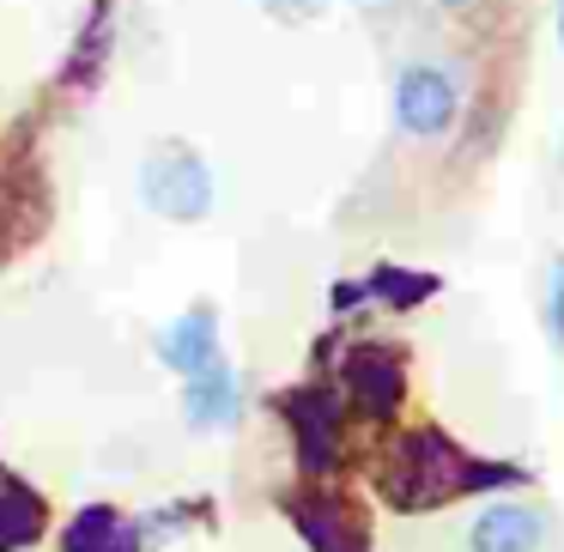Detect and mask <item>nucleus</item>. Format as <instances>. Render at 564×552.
Segmentation results:
<instances>
[{"label":"nucleus","mask_w":564,"mask_h":552,"mask_svg":"<svg viewBox=\"0 0 564 552\" xmlns=\"http://www.w3.org/2000/svg\"><path fill=\"white\" fill-rule=\"evenodd\" d=\"M522 467H498V462H474L462 455L443 431H406L401 443L389 450L382 462V498L394 510L419 516V510H437V504H455L467 491H491V486H522Z\"/></svg>","instance_id":"1"},{"label":"nucleus","mask_w":564,"mask_h":552,"mask_svg":"<svg viewBox=\"0 0 564 552\" xmlns=\"http://www.w3.org/2000/svg\"><path fill=\"white\" fill-rule=\"evenodd\" d=\"M467 110V74L443 55H413V62L394 67V86H389V122L401 140L413 147H437L462 128Z\"/></svg>","instance_id":"2"},{"label":"nucleus","mask_w":564,"mask_h":552,"mask_svg":"<svg viewBox=\"0 0 564 552\" xmlns=\"http://www.w3.org/2000/svg\"><path fill=\"white\" fill-rule=\"evenodd\" d=\"M140 207L164 225H200L219 207V176H213L207 152H195L188 140H152L140 159Z\"/></svg>","instance_id":"3"},{"label":"nucleus","mask_w":564,"mask_h":552,"mask_svg":"<svg viewBox=\"0 0 564 552\" xmlns=\"http://www.w3.org/2000/svg\"><path fill=\"white\" fill-rule=\"evenodd\" d=\"M552 510L534 498H491L467 516L462 552H546Z\"/></svg>","instance_id":"4"},{"label":"nucleus","mask_w":564,"mask_h":552,"mask_svg":"<svg viewBox=\"0 0 564 552\" xmlns=\"http://www.w3.org/2000/svg\"><path fill=\"white\" fill-rule=\"evenodd\" d=\"M152 353H159V365L171 370L176 382L195 377V370H207L213 358H225L219 310H213V304H188L183 316H171L159 334H152Z\"/></svg>","instance_id":"5"},{"label":"nucleus","mask_w":564,"mask_h":552,"mask_svg":"<svg viewBox=\"0 0 564 552\" xmlns=\"http://www.w3.org/2000/svg\"><path fill=\"white\" fill-rule=\"evenodd\" d=\"M243 413V377L231 358H213L207 370L183 377V419L188 431H231Z\"/></svg>","instance_id":"6"},{"label":"nucleus","mask_w":564,"mask_h":552,"mask_svg":"<svg viewBox=\"0 0 564 552\" xmlns=\"http://www.w3.org/2000/svg\"><path fill=\"white\" fill-rule=\"evenodd\" d=\"M55 546L62 552H147V540H140L134 516H122L116 504H86V510L67 516Z\"/></svg>","instance_id":"7"},{"label":"nucleus","mask_w":564,"mask_h":552,"mask_svg":"<svg viewBox=\"0 0 564 552\" xmlns=\"http://www.w3.org/2000/svg\"><path fill=\"white\" fill-rule=\"evenodd\" d=\"M43 534V504L31 486H19L7 467H0V552H19Z\"/></svg>","instance_id":"8"},{"label":"nucleus","mask_w":564,"mask_h":552,"mask_svg":"<svg viewBox=\"0 0 564 552\" xmlns=\"http://www.w3.org/2000/svg\"><path fill=\"white\" fill-rule=\"evenodd\" d=\"M297 522H304V534H310V546L316 552H370V540H365V528L352 522L346 510H297Z\"/></svg>","instance_id":"9"},{"label":"nucleus","mask_w":564,"mask_h":552,"mask_svg":"<svg viewBox=\"0 0 564 552\" xmlns=\"http://www.w3.org/2000/svg\"><path fill=\"white\" fill-rule=\"evenodd\" d=\"M365 292H370V304L413 310V304H425V297L437 292V280H425V273H401V268H377L365 280Z\"/></svg>","instance_id":"10"},{"label":"nucleus","mask_w":564,"mask_h":552,"mask_svg":"<svg viewBox=\"0 0 564 552\" xmlns=\"http://www.w3.org/2000/svg\"><path fill=\"white\" fill-rule=\"evenodd\" d=\"M540 328H546L552 353L564 358V256H552L540 273Z\"/></svg>","instance_id":"11"},{"label":"nucleus","mask_w":564,"mask_h":552,"mask_svg":"<svg viewBox=\"0 0 564 552\" xmlns=\"http://www.w3.org/2000/svg\"><path fill=\"white\" fill-rule=\"evenodd\" d=\"M273 25H316V19L334 13V0H256Z\"/></svg>","instance_id":"12"},{"label":"nucleus","mask_w":564,"mask_h":552,"mask_svg":"<svg viewBox=\"0 0 564 552\" xmlns=\"http://www.w3.org/2000/svg\"><path fill=\"white\" fill-rule=\"evenodd\" d=\"M365 304H370L365 280H346V285H334V292H328V310H334V316H352V310H365Z\"/></svg>","instance_id":"13"},{"label":"nucleus","mask_w":564,"mask_h":552,"mask_svg":"<svg viewBox=\"0 0 564 552\" xmlns=\"http://www.w3.org/2000/svg\"><path fill=\"white\" fill-rule=\"evenodd\" d=\"M352 7H358V13H370L377 25H382V19H394V13H401V0H352Z\"/></svg>","instance_id":"14"},{"label":"nucleus","mask_w":564,"mask_h":552,"mask_svg":"<svg viewBox=\"0 0 564 552\" xmlns=\"http://www.w3.org/2000/svg\"><path fill=\"white\" fill-rule=\"evenodd\" d=\"M431 7H437V13H449V19H467V13H479L486 0H431Z\"/></svg>","instance_id":"15"},{"label":"nucleus","mask_w":564,"mask_h":552,"mask_svg":"<svg viewBox=\"0 0 564 552\" xmlns=\"http://www.w3.org/2000/svg\"><path fill=\"white\" fill-rule=\"evenodd\" d=\"M552 31H558V50H564V0H552Z\"/></svg>","instance_id":"16"},{"label":"nucleus","mask_w":564,"mask_h":552,"mask_svg":"<svg viewBox=\"0 0 564 552\" xmlns=\"http://www.w3.org/2000/svg\"><path fill=\"white\" fill-rule=\"evenodd\" d=\"M558 171H564V134H558Z\"/></svg>","instance_id":"17"}]
</instances>
